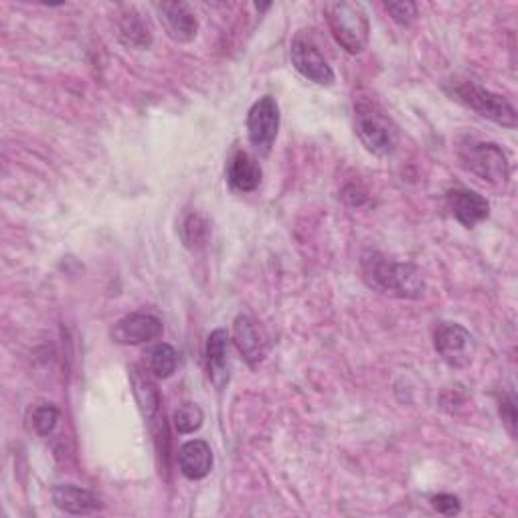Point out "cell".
<instances>
[{
	"mask_svg": "<svg viewBox=\"0 0 518 518\" xmlns=\"http://www.w3.org/2000/svg\"><path fill=\"white\" fill-rule=\"evenodd\" d=\"M363 280L369 288L403 300H419L425 294V282L411 264L395 262L379 251H367L361 257Z\"/></svg>",
	"mask_w": 518,
	"mask_h": 518,
	"instance_id": "obj_1",
	"label": "cell"
},
{
	"mask_svg": "<svg viewBox=\"0 0 518 518\" xmlns=\"http://www.w3.org/2000/svg\"><path fill=\"white\" fill-rule=\"evenodd\" d=\"M458 158L468 172L494 187L506 185L510 179L508 156L494 142H484L466 136L458 142Z\"/></svg>",
	"mask_w": 518,
	"mask_h": 518,
	"instance_id": "obj_2",
	"label": "cell"
},
{
	"mask_svg": "<svg viewBox=\"0 0 518 518\" xmlns=\"http://www.w3.org/2000/svg\"><path fill=\"white\" fill-rule=\"evenodd\" d=\"M328 29L334 41L351 55H359L367 49L371 27L361 5L355 3H328L324 7Z\"/></svg>",
	"mask_w": 518,
	"mask_h": 518,
	"instance_id": "obj_3",
	"label": "cell"
},
{
	"mask_svg": "<svg viewBox=\"0 0 518 518\" xmlns=\"http://www.w3.org/2000/svg\"><path fill=\"white\" fill-rule=\"evenodd\" d=\"M130 381H132V391H134L138 409L150 427V434L156 444V452L162 458L164 470H166L168 468V464H166L168 462V427H166L164 413H162L160 391L156 389L152 375L138 365L130 367Z\"/></svg>",
	"mask_w": 518,
	"mask_h": 518,
	"instance_id": "obj_4",
	"label": "cell"
},
{
	"mask_svg": "<svg viewBox=\"0 0 518 518\" xmlns=\"http://www.w3.org/2000/svg\"><path fill=\"white\" fill-rule=\"evenodd\" d=\"M450 94L454 96V100H458L460 104H464L478 116H482L502 128L512 130L518 124L514 106L504 96L486 90L484 85H480L476 81H470V79L452 81Z\"/></svg>",
	"mask_w": 518,
	"mask_h": 518,
	"instance_id": "obj_5",
	"label": "cell"
},
{
	"mask_svg": "<svg viewBox=\"0 0 518 518\" xmlns=\"http://www.w3.org/2000/svg\"><path fill=\"white\" fill-rule=\"evenodd\" d=\"M355 130L363 146L375 156H391L399 144V130L385 112L367 100L355 104Z\"/></svg>",
	"mask_w": 518,
	"mask_h": 518,
	"instance_id": "obj_6",
	"label": "cell"
},
{
	"mask_svg": "<svg viewBox=\"0 0 518 518\" xmlns=\"http://www.w3.org/2000/svg\"><path fill=\"white\" fill-rule=\"evenodd\" d=\"M280 130V106L272 96L259 98L247 114V138L249 144L262 156H268L274 148Z\"/></svg>",
	"mask_w": 518,
	"mask_h": 518,
	"instance_id": "obj_7",
	"label": "cell"
},
{
	"mask_svg": "<svg viewBox=\"0 0 518 518\" xmlns=\"http://www.w3.org/2000/svg\"><path fill=\"white\" fill-rule=\"evenodd\" d=\"M434 347L438 355L454 369H464L476 353L474 336L458 322H440L434 332Z\"/></svg>",
	"mask_w": 518,
	"mask_h": 518,
	"instance_id": "obj_8",
	"label": "cell"
},
{
	"mask_svg": "<svg viewBox=\"0 0 518 518\" xmlns=\"http://www.w3.org/2000/svg\"><path fill=\"white\" fill-rule=\"evenodd\" d=\"M233 338L237 351L251 369H255L259 363H264V359L270 353V336L266 328L251 316L241 314L235 318Z\"/></svg>",
	"mask_w": 518,
	"mask_h": 518,
	"instance_id": "obj_9",
	"label": "cell"
},
{
	"mask_svg": "<svg viewBox=\"0 0 518 518\" xmlns=\"http://www.w3.org/2000/svg\"><path fill=\"white\" fill-rule=\"evenodd\" d=\"M290 59H292L294 69L308 81H312L316 85L334 83L332 67L328 65V61L322 57V53L310 39H306L302 35L294 37V41L290 45Z\"/></svg>",
	"mask_w": 518,
	"mask_h": 518,
	"instance_id": "obj_10",
	"label": "cell"
},
{
	"mask_svg": "<svg viewBox=\"0 0 518 518\" xmlns=\"http://www.w3.org/2000/svg\"><path fill=\"white\" fill-rule=\"evenodd\" d=\"M154 11L166 35L177 43H191L199 33V21L191 5L172 0V3H156Z\"/></svg>",
	"mask_w": 518,
	"mask_h": 518,
	"instance_id": "obj_11",
	"label": "cell"
},
{
	"mask_svg": "<svg viewBox=\"0 0 518 518\" xmlns=\"http://www.w3.org/2000/svg\"><path fill=\"white\" fill-rule=\"evenodd\" d=\"M162 322L146 312L128 314L114 324L112 338L118 344H144L162 336Z\"/></svg>",
	"mask_w": 518,
	"mask_h": 518,
	"instance_id": "obj_12",
	"label": "cell"
},
{
	"mask_svg": "<svg viewBox=\"0 0 518 518\" xmlns=\"http://www.w3.org/2000/svg\"><path fill=\"white\" fill-rule=\"evenodd\" d=\"M207 369L209 379L217 391H223L231 379V361H229V332L217 328L207 338Z\"/></svg>",
	"mask_w": 518,
	"mask_h": 518,
	"instance_id": "obj_13",
	"label": "cell"
},
{
	"mask_svg": "<svg viewBox=\"0 0 518 518\" xmlns=\"http://www.w3.org/2000/svg\"><path fill=\"white\" fill-rule=\"evenodd\" d=\"M448 207L456 217V221L468 229L476 227L490 215V203L476 191H468V189L448 191Z\"/></svg>",
	"mask_w": 518,
	"mask_h": 518,
	"instance_id": "obj_14",
	"label": "cell"
},
{
	"mask_svg": "<svg viewBox=\"0 0 518 518\" xmlns=\"http://www.w3.org/2000/svg\"><path fill=\"white\" fill-rule=\"evenodd\" d=\"M262 166H259L257 158L249 152H235V156L229 160L227 166V181L233 191L237 193H253L259 185H262Z\"/></svg>",
	"mask_w": 518,
	"mask_h": 518,
	"instance_id": "obj_15",
	"label": "cell"
},
{
	"mask_svg": "<svg viewBox=\"0 0 518 518\" xmlns=\"http://www.w3.org/2000/svg\"><path fill=\"white\" fill-rule=\"evenodd\" d=\"M179 468L187 480H203L213 470V450L203 440H191L179 450Z\"/></svg>",
	"mask_w": 518,
	"mask_h": 518,
	"instance_id": "obj_16",
	"label": "cell"
},
{
	"mask_svg": "<svg viewBox=\"0 0 518 518\" xmlns=\"http://www.w3.org/2000/svg\"><path fill=\"white\" fill-rule=\"evenodd\" d=\"M53 502L67 514H92L102 508L98 496L92 490L73 484H57L53 488Z\"/></svg>",
	"mask_w": 518,
	"mask_h": 518,
	"instance_id": "obj_17",
	"label": "cell"
},
{
	"mask_svg": "<svg viewBox=\"0 0 518 518\" xmlns=\"http://www.w3.org/2000/svg\"><path fill=\"white\" fill-rule=\"evenodd\" d=\"M118 39L130 49H148L152 45V31L134 7H124L116 19Z\"/></svg>",
	"mask_w": 518,
	"mask_h": 518,
	"instance_id": "obj_18",
	"label": "cell"
},
{
	"mask_svg": "<svg viewBox=\"0 0 518 518\" xmlns=\"http://www.w3.org/2000/svg\"><path fill=\"white\" fill-rule=\"evenodd\" d=\"M179 367V353L166 342H156L144 351V369L154 379H168Z\"/></svg>",
	"mask_w": 518,
	"mask_h": 518,
	"instance_id": "obj_19",
	"label": "cell"
},
{
	"mask_svg": "<svg viewBox=\"0 0 518 518\" xmlns=\"http://www.w3.org/2000/svg\"><path fill=\"white\" fill-rule=\"evenodd\" d=\"M209 235H211L209 221L203 215H199V213L187 215L185 221L181 223V239L193 251L203 249L207 245V241H209Z\"/></svg>",
	"mask_w": 518,
	"mask_h": 518,
	"instance_id": "obj_20",
	"label": "cell"
},
{
	"mask_svg": "<svg viewBox=\"0 0 518 518\" xmlns=\"http://www.w3.org/2000/svg\"><path fill=\"white\" fill-rule=\"evenodd\" d=\"M203 419V409L197 403H183L172 413V425H175V429L183 436L195 434L197 429H201Z\"/></svg>",
	"mask_w": 518,
	"mask_h": 518,
	"instance_id": "obj_21",
	"label": "cell"
},
{
	"mask_svg": "<svg viewBox=\"0 0 518 518\" xmlns=\"http://www.w3.org/2000/svg\"><path fill=\"white\" fill-rule=\"evenodd\" d=\"M33 429H35V434L37 436H41V438H45V436H49V434H53V429L57 427V423H59V411H57V407H53V405H49V403H43V405H37L35 409H33Z\"/></svg>",
	"mask_w": 518,
	"mask_h": 518,
	"instance_id": "obj_22",
	"label": "cell"
},
{
	"mask_svg": "<svg viewBox=\"0 0 518 518\" xmlns=\"http://www.w3.org/2000/svg\"><path fill=\"white\" fill-rule=\"evenodd\" d=\"M385 11L401 27H409L417 19V5L409 3V0H401V3H385Z\"/></svg>",
	"mask_w": 518,
	"mask_h": 518,
	"instance_id": "obj_23",
	"label": "cell"
},
{
	"mask_svg": "<svg viewBox=\"0 0 518 518\" xmlns=\"http://www.w3.org/2000/svg\"><path fill=\"white\" fill-rule=\"evenodd\" d=\"M431 506L446 516H456L462 510V504H460L458 496H454V494H436L434 498H431Z\"/></svg>",
	"mask_w": 518,
	"mask_h": 518,
	"instance_id": "obj_24",
	"label": "cell"
},
{
	"mask_svg": "<svg viewBox=\"0 0 518 518\" xmlns=\"http://www.w3.org/2000/svg\"><path fill=\"white\" fill-rule=\"evenodd\" d=\"M500 417L508 429V434L514 436V425H516V411H514V399L506 397L500 401Z\"/></svg>",
	"mask_w": 518,
	"mask_h": 518,
	"instance_id": "obj_25",
	"label": "cell"
}]
</instances>
